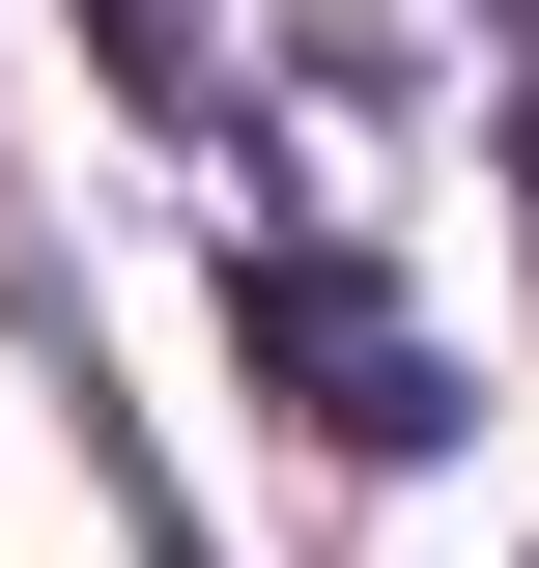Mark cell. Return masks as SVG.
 <instances>
[{"mask_svg": "<svg viewBox=\"0 0 539 568\" xmlns=\"http://www.w3.org/2000/svg\"><path fill=\"white\" fill-rule=\"evenodd\" d=\"M227 313H256V369H313V426H340V455H426V426H455L426 313H398L369 256H313V227H284V256H227Z\"/></svg>", "mask_w": 539, "mask_h": 568, "instance_id": "obj_1", "label": "cell"}, {"mask_svg": "<svg viewBox=\"0 0 539 568\" xmlns=\"http://www.w3.org/2000/svg\"><path fill=\"white\" fill-rule=\"evenodd\" d=\"M114 29H142V0H114Z\"/></svg>", "mask_w": 539, "mask_h": 568, "instance_id": "obj_2", "label": "cell"}]
</instances>
